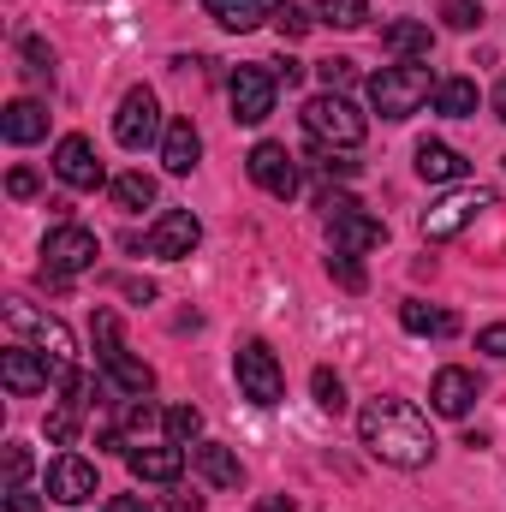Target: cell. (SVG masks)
<instances>
[{
  "instance_id": "1",
  "label": "cell",
  "mask_w": 506,
  "mask_h": 512,
  "mask_svg": "<svg viewBox=\"0 0 506 512\" xmlns=\"http://www.w3.org/2000/svg\"><path fill=\"white\" fill-rule=\"evenodd\" d=\"M358 441L376 453L381 465H399V471H417L435 459V435H429V417L411 405V399H370L358 411Z\"/></svg>"
},
{
  "instance_id": "2",
  "label": "cell",
  "mask_w": 506,
  "mask_h": 512,
  "mask_svg": "<svg viewBox=\"0 0 506 512\" xmlns=\"http://www.w3.org/2000/svg\"><path fill=\"white\" fill-rule=\"evenodd\" d=\"M423 102H435V78L423 66H381L370 78V108L381 120H411Z\"/></svg>"
},
{
  "instance_id": "3",
  "label": "cell",
  "mask_w": 506,
  "mask_h": 512,
  "mask_svg": "<svg viewBox=\"0 0 506 512\" xmlns=\"http://www.w3.org/2000/svg\"><path fill=\"white\" fill-rule=\"evenodd\" d=\"M304 131H310V143H316V149H358L370 126H364V114H358L346 96L322 90V96H310V102H304Z\"/></svg>"
},
{
  "instance_id": "4",
  "label": "cell",
  "mask_w": 506,
  "mask_h": 512,
  "mask_svg": "<svg viewBox=\"0 0 506 512\" xmlns=\"http://www.w3.org/2000/svg\"><path fill=\"white\" fill-rule=\"evenodd\" d=\"M90 334H96V358H102V370H108V382L131 393V399H143V393H155V370L143 364V358H131L126 346H120V322H114V310H96V322H90Z\"/></svg>"
},
{
  "instance_id": "5",
  "label": "cell",
  "mask_w": 506,
  "mask_h": 512,
  "mask_svg": "<svg viewBox=\"0 0 506 512\" xmlns=\"http://www.w3.org/2000/svg\"><path fill=\"white\" fill-rule=\"evenodd\" d=\"M0 316H6V328H12V334H24L36 352H48V358L60 364V376L72 370V334H66V322H60V316L36 310L30 298H0Z\"/></svg>"
},
{
  "instance_id": "6",
  "label": "cell",
  "mask_w": 506,
  "mask_h": 512,
  "mask_svg": "<svg viewBox=\"0 0 506 512\" xmlns=\"http://www.w3.org/2000/svg\"><path fill=\"white\" fill-rule=\"evenodd\" d=\"M322 209H328V239H334V251H376V245H387V221H376L358 197H346V191H328L322 197Z\"/></svg>"
},
{
  "instance_id": "7",
  "label": "cell",
  "mask_w": 506,
  "mask_h": 512,
  "mask_svg": "<svg viewBox=\"0 0 506 512\" xmlns=\"http://www.w3.org/2000/svg\"><path fill=\"white\" fill-rule=\"evenodd\" d=\"M42 274L54 280V286H66L72 274H84V268H96V256H102V245H96V233L90 227H72V221H60L48 239H42Z\"/></svg>"
},
{
  "instance_id": "8",
  "label": "cell",
  "mask_w": 506,
  "mask_h": 512,
  "mask_svg": "<svg viewBox=\"0 0 506 512\" xmlns=\"http://www.w3.org/2000/svg\"><path fill=\"white\" fill-rule=\"evenodd\" d=\"M233 370H239V393H245L251 405H280V399H286V370H280V358L268 352V340H245L239 358H233Z\"/></svg>"
},
{
  "instance_id": "9",
  "label": "cell",
  "mask_w": 506,
  "mask_h": 512,
  "mask_svg": "<svg viewBox=\"0 0 506 512\" xmlns=\"http://www.w3.org/2000/svg\"><path fill=\"white\" fill-rule=\"evenodd\" d=\"M227 96H233V120L239 126H262L274 114V96H280V78L268 66H239L227 78Z\"/></svg>"
},
{
  "instance_id": "10",
  "label": "cell",
  "mask_w": 506,
  "mask_h": 512,
  "mask_svg": "<svg viewBox=\"0 0 506 512\" xmlns=\"http://www.w3.org/2000/svg\"><path fill=\"white\" fill-rule=\"evenodd\" d=\"M483 209H495V191H483V185H477V191H471V185H465V191H447L435 209H423V239H453V233H465Z\"/></svg>"
},
{
  "instance_id": "11",
  "label": "cell",
  "mask_w": 506,
  "mask_h": 512,
  "mask_svg": "<svg viewBox=\"0 0 506 512\" xmlns=\"http://www.w3.org/2000/svg\"><path fill=\"white\" fill-rule=\"evenodd\" d=\"M114 137H120V149H149L155 137H167L161 131V102H155V90H126L120 96V114H114Z\"/></svg>"
},
{
  "instance_id": "12",
  "label": "cell",
  "mask_w": 506,
  "mask_h": 512,
  "mask_svg": "<svg viewBox=\"0 0 506 512\" xmlns=\"http://www.w3.org/2000/svg\"><path fill=\"white\" fill-rule=\"evenodd\" d=\"M197 245H203V221H197L191 209H167V215L149 227V239H143V251L161 256V262H185Z\"/></svg>"
},
{
  "instance_id": "13",
  "label": "cell",
  "mask_w": 506,
  "mask_h": 512,
  "mask_svg": "<svg viewBox=\"0 0 506 512\" xmlns=\"http://www.w3.org/2000/svg\"><path fill=\"white\" fill-rule=\"evenodd\" d=\"M0 382H6V393L30 399L48 382H60V364L48 352H36V346H12V352H0Z\"/></svg>"
},
{
  "instance_id": "14",
  "label": "cell",
  "mask_w": 506,
  "mask_h": 512,
  "mask_svg": "<svg viewBox=\"0 0 506 512\" xmlns=\"http://www.w3.org/2000/svg\"><path fill=\"white\" fill-rule=\"evenodd\" d=\"M245 167H251V179L268 191V197H280V203L298 197V161L286 155V143H256Z\"/></svg>"
},
{
  "instance_id": "15",
  "label": "cell",
  "mask_w": 506,
  "mask_h": 512,
  "mask_svg": "<svg viewBox=\"0 0 506 512\" xmlns=\"http://www.w3.org/2000/svg\"><path fill=\"white\" fill-rule=\"evenodd\" d=\"M54 173L72 185V191H96V185H108V173H102V161H96V143L90 137H60V149H54Z\"/></svg>"
},
{
  "instance_id": "16",
  "label": "cell",
  "mask_w": 506,
  "mask_h": 512,
  "mask_svg": "<svg viewBox=\"0 0 506 512\" xmlns=\"http://www.w3.org/2000/svg\"><path fill=\"white\" fill-rule=\"evenodd\" d=\"M48 495H54L60 507H84V501L96 495V465L78 459V453L54 459V465H48Z\"/></svg>"
},
{
  "instance_id": "17",
  "label": "cell",
  "mask_w": 506,
  "mask_h": 512,
  "mask_svg": "<svg viewBox=\"0 0 506 512\" xmlns=\"http://www.w3.org/2000/svg\"><path fill=\"white\" fill-rule=\"evenodd\" d=\"M126 465L137 483H179V471H185V447L179 441H167V447H126Z\"/></svg>"
},
{
  "instance_id": "18",
  "label": "cell",
  "mask_w": 506,
  "mask_h": 512,
  "mask_svg": "<svg viewBox=\"0 0 506 512\" xmlns=\"http://www.w3.org/2000/svg\"><path fill=\"white\" fill-rule=\"evenodd\" d=\"M477 393H483V387H477V376H471V370L447 364V370L429 382V405H435L441 417H465V411L477 405Z\"/></svg>"
},
{
  "instance_id": "19",
  "label": "cell",
  "mask_w": 506,
  "mask_h": 512,
  "mask_svg": "<svg viewBox=\"0 0 506 512\" xmlns=\"http://www.w3.org/2000/svg\"><path fill=\"white\" fill-rule=\"evenodd\" d=\"M465 167H471V161H465L453 143H435V137H423V143H417V173H423L429 185H459V179H465Z\"/></svg>"
},
{
  "instance_id": "20",
  "label": "cell",
  "mask_w": 506,
  "mask_h": 512,
  "mask_svg": "<svg viewBox=\"0 0 506 512\" xmlns=\"http://www.w3.org/2000/svg\"><path fill=\"white\" fill-rule=\"evenodd\" d=\"M191 465L203 471V483H209V489H239V483H245V471H239L233 447H221V441H197V447H191Z\"/></svg>"
},
{
  "instance_id": "21",
  "label": "cell",
  "mask_w": 506,
  "mask_h": 512,
  "mask_svg": "<svg viewBox=\"0 0 506 512\" xmlns=\"http://www.w3.org/2000/svg\"><path fill=\"white\" fill-rule=\"evenodd\" d=\"M197 161H203V137H197V126H191V120H173V126H167V137H161V167L185 179Z\"/></svg>"
},
{
  "instance_id": "22",
  "label": "cell",
  "mask_w": 506,
  "mask_h": 512,
  "mask_svg": "<svg viewBox=\"0 0 506 512\" xmlns=\"http://www.w3.org/2000/svg\"><path fill=\"white\" fill-rule=\"evenodd\" d=\"M381 48H387V54H399V60H429L435 30H429V24H417V18H393V24L381 30Z\"/></svg>"
},
{
  "instance_id": "23",
  "label": "cell",
  "mask_w": 506,
  "mask_h": 512,
  "mask_svg": "<svg viewBox=\"0 0 506 512\" xmlns=\"http://www.w3.org/2000/svg\"><path fill=\"white\" fill-rule=\"evenodd\" d=\"M0 131H6V143H36V137H48V108L30 102V96H18V102L0 114Z\"/></svg>"
},
{
  "instance_id": "24",
  "label": "cell",
  "mask_w": 506,
  "mask_h": 512,
  "mask_svg": "<svg viewBox=\"0 0 506 512\" xmlns=\"http://www.w3.org/2000/svg\"><path fill=\"white\" fill-rule=\"evenodd\" d=\"M203 12L221 24V30H256V24H268V0H203Z\"/></svg>"
},
{
  "instance_id": "25",
  "label": "cell",
  "mask_w": 506,
  "mask_h": 512,
  "mask_svg": "<svg viewBox=\"0 0 506 512\" xmlns=\"http://www.w3.org/2000/svg\"><path fill=\"white\" fill-rule=\"evenodd\" d=\"M399 322H405V334H429V340H447V334L459 328L447 310H435V304H423V298H405V304H399Z\"/></svg>"
},
{
  "instance_id": "26",
  "label": "cell",
  "mask_w": 506,
  "mask_h": 512,
  "mask_svg": "<svg viewBox=\"0 0 506 512\" xmlns=\"http://www.w3.org/2000/svg\"><path fill=\"white\" fill-rule=\"evenodd\" d=\"M477 102H483V96H477L471 78H441V84H435V114H447V120H471Z\"/></svg>"
},
{
  "instance_id": "27",
  "label": "cell",
  "mask_w": 506,
  "mask_h": 512,
  "mask_svg": "<svg viewBox=\"0 0 506 512\" xmlns=\"http://www.w3.org/2000/svg\"><path fill=\"white\" fill-rule=\"evenodd\" d=\"M108 191H114V203H120L126 215H137V209H149V203H155V179H149V173H120Z\"/></svg>"
},
{
  "instance_id": "28",
  "label": "cell",
  "mask_w": 506,
  "mask_h": 512,
  "mask_svg": "<svg viewBox=\"0 0 506 512\" xmlns=\"http://www.w3.org/2000/svg\"><path fill=\"white\" fill-rule=\"evenodd\" d=\"M268 24L280 30V42H298V36H310V24H316V18H310L298 0H274V6H268Z\"/></svg>"
},
{
  "instance_id": "29",
  "label": "cell",
  "mask_w": 506,
  "mask_h": 512,
  "mask_svg": "<svg viewBox=\"0 0 506 512\" xmlns=\"http://www.w3.org/2000/svg\"><path fill=\"white\" fill-rule=\"evenodd\" d=\"M316 18L334 30H358V24H370V0H316Z\"/></svg>"
},
{
  "instance_id": "30",
  "label": "cell",
  "mask_w": 506,
  "mask_h": 512,
  "mask_svg": "<svg viewBox=\"0 0 506 512\" xmlns=\"http://www.w3.org/2000/svg\"><path fill=\"white\" fill-rule=\"evenodd\" d=\"M18 54H24V72H30L36 84H54V48H48L42 36H24Z\"/></svg>"
},
{
  "instance_id": "31",
  "label": "cell",
  "mask_w": 506,
  "mask_h": 512,
  "mask_svg": "<svg viewBox=\"0 0 506 512\" xmlns=\"http://www.w3.org/2000/svg\"><path fill=\"white\" fill-rule=\"evenodd\" d=\"M316 78H322V90H346V84H358V60H346V54H328V60H316Z\"/></svg>"
},
{
  "instance_id": "32",
  "label": "cell",
  "mask_w": 506,
  "mask_h": 512,
  "mask_svg": "<svg viewBox=\"0 0 506 512\" xmlns=\"http://www.w3.org/2000/svg\"><path fill=\"white\" fill-rule=\"evenodd\" d=\"M161 423H167L173 441H197L203 435V411L197 405H173V411H161Z\"/></svg>"
},
{
  "instance_id": "33",
  "label": "cell",
  "mask_w": 506,
  "mask_h": 512,
  "mask_svg": "<svg viewBox=\"0 0 506 512\" xmlns=\"http://www.w3.org/2000/svg\"><path fill=\"white\" fill-rule=\"evenodd\" d=\"M441 24L447 30H477L483 24V0H441Z\"/></svg>"
},
{
  "instance_id": "34",
  "label": "cell",
  "mask_w": 506,
  "mask_h": 512,
  "mask_svg": "<svg viewBox=\"0 0 506 512\" xmlns=\"http://www.w3.org/2000/svg\"><path fill=\"white\" fill-rule=\"evenodd\" d=\"M316 405H322V411H334V417H340V411H346V382H340V376H334V370H316Z\"/></svg>"
},
{
  "instance_id": "35",
  "label": "cell",
  "mask_w": 506,
  "mask_h": 512,
  "mask_svg": "<svg viewBox=\"0 0 506 512\" xmlns=\"http://www.w3.org/2000/svg\"><path fill=\"white\" fill-rule=\"evenodd\" d=\"M149 423H155V405L149 399H126V417H120V435H131V447L149 435Z\"/></svg>"
},
{
  "instance_id": "36",
  "label": "cell",
  "mask_w": 506,
  "mask_h": 512,
  "mask_svg": "<svg viewBox=\"0 0 506 512\" xmlns=\"http://www.w3.org/2000/svg\"><path fill=\"white\" fill-rule=\"evenodd\" d=\"M328 280H340L346 292H364V268H358V256L334 251V256H328Z\"/></svg>"
},
{
  "instance_id": "37",
  "label": "cell",
  "mask_w": 506,
  "mask_h": 512,
  "mask_svg": "<svg viewBox=\"0 0 506 512\" xmlns=\"http://www.w3.org/2000/svg\"><path fill=\"white\" fill-rule=\"evenodd\" d=\"M316 173H322V179H358V161H346V155H334V149H316Z\"/></svg>"
},
{
  "instance_id": "38",
  "label": "cell",
  "mask_w": 506,
  "mask_h": 512,
  "mask_svg": "<svg viewBox=\"0 0 506 512\" xmlns=\"http://www.w3.org/2000/svg\"><path fill=\"white\" fill-rule=\"evenodd\" d=\"M78 435V405H60V411H48V441H72Z\"/></svg>"
},
{
  "instance_id": "39",
  "label": "cell",
  "mask_w": 506,
  "mask_h": 512,
  "mask_svg": "<svg viewBox=\"0 0 506 512\" xmlns=\"http://www.w3.org/2000/svg\"><path fill=\"white\" fill-rule=\"evenodd\" d=\"M24 471H30V453L12 441V447H6V489H12V483H24Z\"/></svg>"
},
{
  "instance_id": "40",
  "label": "cell",
  "mask_w": 506,
  "mask_h": 512,
  "mask_svg": "<svg viewBox=\"0 0 506 512\" xmlns=\"http://www.w3.org/2000/svg\"><path fill=\"white\" fill-rule=\"evenodd\" d=\"M6 512H42V501H36V489L12 483V489H6Z\"/></svg>"
},
{
  "instance_id": "41",
  "label": "cell",
  "mask_w": 506,
  "mask_h": 512,
  "mask_svg": "<svg viewBox=\"0 0 506 512\" xmlns=\"http://www.w3.org/2000/svg\"><path fill=\"white\" fill-rule=\"evenodd\" d=\"M477 352H489V358H506V322H495V328H483V334H477Z\"/></svg>"
},
{
  "instance_id": "42",
  "label": "cell",
  "mask_w": 506,
  "mask_h": 512,
  "mask_svg": "<svg viewBox=\"0 0 506 512\" xmlns=\"http://www.w3.org/2000/svg\"><path fill=\"white\" fill-rule=\"evenodd\" d=\"M6 191H12V197H36V173H30V167H12V173H6Z\"/></svg>"
},
{
  "instance_id": "43",
  "label": "cell",
  "mask_w": 506,
  "mask_h": 512,
  "mask_svg": "<svg viewBox=\"0 0 506 512\" xmlns=\"http://www.w3.org/2000/svg\"><path fill=\"white\" fill-rule=\"evenodd\" d=\"M268 72H274V78H280L286 90H298V84H304V66H298V60H274Z\"/></svg>"
},
{
  "instance_id": "44",
  "label": "cell",
  "mask_w": 506,
  "mask_h": 512,
  "mask_svg": "<svg viewBox=\"0 0 506 512\" xmlns=\"http://www.w3.org/2000/svg\"><path fill=\"white\" fill-rule=\"evenodd\" d=\"M126 298H137V304H155V286H149V280H126Z\"/></svg>"
},
{
  "instance_id": "45",
  "label": "cell",
  "mask_w": 506,
  "mask_h": 512,
  "mask_svg": "<svg viewBox=\"0 0 506 512\" xmlns=\"http://www.w3.org/2000/svg\"><path fill=\"white\" fill-rule=\"evenodd\" d=\"M108 512H149L143 495H120V501H108Z\"/></svg>"
},
{
  "instance_id": "46",
  "label": "cell",
  "mask_w": 506,
  "mask_h": 512,
  "mask_svg": "<svg viewBox=\"0 0 506 512\" xmlns=\"http://www.w3.org/2000/svg\"><path fill=\"white\" fill-rule=\"evenodd\" d=\"M167 507L173 512H203V495H167Z\"/></svg>"
},
{
  "instance_id": "47",
  "label": "cell",
  "mask_w": 506,
  "mask_h": 512,
  "mask_svg": "<svg viewBox=\"0 0 506 512\" xmlns=\"http://www.w3.org/2000/svg\"><path fill=\"white\" fill-rule=\"evenodd\" d=\"M256 512H298V507H292V495H268V501H256Z\"/></svg>"
},
{
  "instance_id": "48",
  "label": "cell",
  "mask_w": 506,
  "mask_h": 512,
  "mask_svg": "<svg viewBox=\"0 0 506 512\" xmlns=\"http://www.w3.org/2000/svg\"><path fill=\"white\" fill-rule=\"evenodd\" d=\"M495 120H506V78L495 84Z\"/></svg>"
}]
</instances>
